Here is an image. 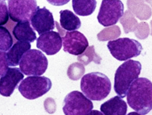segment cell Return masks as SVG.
<instances>
[{"label":"cell","instance_id":"cell-30","mask_svg":"<svg viewBox=\"0 0 152 115\" xmlns=\"http://www.w3.org/2000/svg\"><path fill=\"white\" fill-rule=\"evenodd\" d=\"M144 1L146 2V3H148V4H150V7L151 8V10H152V0H144Z\"/></svg>","mask_w":152,"mask_h":115},{"label":"cell","instance_id":"cell-20","mask_svg":"<svg viewBox=\"0 0 152 115\" xmlns=\"http://www.w3.org/2000/svg\"><path fill=\"white\" fill-rule=\"evenodd\" d=\"M77 60L84 65H88L92 61H94L96 64H99L102 61V58L97 55L94 45H92L87 47L82 54L78 55Z\"/></svg>","mask_w":152,"mask_h":115},{"label":"cell","instance_id":"cell-26","mask_svg":"<svg viewBox=\"0 0 152 115\" xmlns=\"http://www.w3.org/2000/svg\"><path fill=\"white\" fill-rule=\"evenodd\" d=\"M9 10L6 2L4 0H0V26L6 24L9 20Z\"/></svg>","mask_w":152,"mask_h":115},{"label":"cell","instance_id":"cell-31","mask_svg":"<svg viewBox=\"0 0 152 115\" xmlns=\"http://www.w3.org/2000/svg\"><path fill=\"white\" fill-rule=\"evenodd\" d=\"M150 26H151V31H150V33H151V35L152 36V20L150 21Z\"/></svg>","mask_w":152,"mask_h":115},{"label":"cell","instance_id":"cell-14","mask_svg":"<svg viewBox=\"0 0 152 115\" xmlns=\"http://www.w3.org/2000/svg\"><path fill=\"white\" fill-rule=\"evenodd\" d=\"M127 110V104L120 96L112 98L100 106L101 112L105 115H125Z\"/></svg>","mask_w":152,"mask_h":115},{"label":"cell","instance_id":"cell-23","mask_svg":"<svg viewBox=\"0 0 152 115\" xmlns=\"http://www.w3.org/2000/svg\"><path fill=\"white\" fill-rule=\"evenodd\" d=\"M13 38L7 28L0 26V50L8 51L13 45Z\"/></svg>","mask_w":152,"mask_h":115},{"label":"cell","instance_id":"cell-6","mask_svg":"<svg viewBox=\"0 0 152 115\" xmlns=\"http://www.w3.org/2000/svg\"><path fill=\"white\" fill-rule=\"evenodd\" d=\"M52 83L46 77H28L21 81L18 89L25 99L33 100L43 96L50 91Z\"/></svg>","mask_w":152,"mask_h":115},{"label":"cell","instance_id":"cell-12","mask_svg":"<svg viewBox=\"0 0 152 115\" xmlns=\"http://www.w3.org/2000/svg\"><path fill=\"white\" fill-rule=\"evenodd\" d=\"M31 23L39 35L54 29L55 26L53 13L45 7L43 8L38 7L37 10L31 19Z\"/></svg>","mask_w":152,"mask_h":115},{"label":"cell","instance_id":"cell-15","mask_svg":"<svg viewBox=\"0 0 152 115\" xmlns=\"http://www.w3.org/2000/svg\"><path fill=\"white\" fill-rule=\"evenodd\" d=\"M31 44L27 41H18L9 49L7 53V63L9 66L15 67L19 62L24 53L30 50Z\"/></svg>","mask_w":152,"mask_h":115},{"label":"cell","instance_id":"cell-4","mask_svg":"<svg viewBox=\"0 0 152 115\" xmlns=\"http://www.w3.org/2000/svg\"><path fill=\"white\" fill-rule=\"evenodd\" d=\"M107 47L111 55L120 61L137 57L142 50V46L139 41L127 37L110 41Z\"/></svg>","mask_w":152,"mask_h":115},{"label":"cell","instance_id":"cell-2","mask_svg":"<svg viewBox=\"0 0 152 115\" xmlns=\"http://www.w3.org/2000/svg\"><path fill=\"white\" fill-rule=\"evenodd\" d=\"M110 80L106 75L93 72L83 77L80 89L83 94L92 100L100 101L108 96L111 91Z\"/></svg>","mask_w":152,"mask_h":115},{"label":"cell","instance_id":"cell-21","mask_svg":"<svg viewBox=\"0 0 152 115\" xmlns=\"http://www.w3.org/2000/svg\"><path fill=\"white\" fill-rule=\"evenodd\" d=\"M120 22L123 27L124 33L128 34L130 32H134L137 26V21L133 13L129 10L124 13L122 18L120 19Z\"/></svg>","mask_w":152,"mask_h":115},{"label":"cell","instance_id":"cell-24","mask_svg":"<svg viewBox=\"0 0 152 115\" xmlns=\"http://www.w3.org/2000/svg\"><path fill=\"white\" fill-rule=\"evenodd\" d=\"M85 73L84 64L80 63H74L70 64L67 70V76L70 80L78 81Z\"/></svg>","mask_w":152,"mask_h":115},{"label":"cell","instance_id":"cell-25","mask_svg":"<svg viewBox=\"0 0 152 115\" xmlns=\"http://www.w3.org/2000/svg\"><path fill=\"white\" fill-rule=\"evenodd\" d=\"M135 35L140 39H145L148 37L150 33V26L146 22H141L137 24L136 30L134 31Z\"/></svg>","mask_w":152,"mask_h":115},{"label":"cell","instance_id":"cell-3","mask_svg":"<svg viewBox=\"0 0 152 115\" xmlns=\"http://www.w3.org/2000/svg\"><path fill=\"white\" fill-rule=\"evenodd\" d=\"M142 71L139 61L129 60L121 64L114 76V91L121 98H125L129 86L138 78Z\"/></svg>","mask_w":152,"mask_h":115},{"label":"cell","instance_id":"cell-11","mask_svg":"<svg viewBox=\"0 0 152 115\" xmlns=\"http://www.w3.org/2000/svg\"><path fill=\"white\" fill-rule=\"evenodd\" d=\"M62 45L61 35L53 31L42 33L37 40V47L48 55L57 54L61 49Z\"/></svg>","mask_w":152,"mask_h":115},{"label":"cell","instance_id":"cell-5","mask_svg":"<svg viewBox=\"0 0 152 115\" xmlns=\"http://www.w3.org/2000/svg\"><path fill=\"white\" fill-rule=\"evenodd\" d=\"M21 71L28 76H40L48 67V60L43 53L37 49L27 51L19 62Z\"/></svg>","mask_w":152,"mask_h":115},{"label":"cell","instance_id":"cell-1","mask_svg":"<svg viewBox=\"0 0 152 115\" xmlns=\"http://www.w3.org/2000/svg\"><path fill=\"white\" fill-rule=\"evenodd\" d=\"M126 96L129 106L140 115L147 114L152 110V83L148 78L135 80Z\"/></svg>","mask_w":152,"mask_h":115},{"label":"cell","instance_id":"cell-17","mask_svg":"<svg viewBox=\"0 0 152 115\" xmlns=\"http://www.w3.org/2000/svg\"><path fill=\"white\" fill-rule=\"evenodd\" d=\"M13 35L19 41L33 42L36 39V34L29 21L18 22L13 29Z\"/></svg>","mask_w":152,"mask_h":115},{"label":"cell","instance_id":"cell-29","mask_svg":"<svg viewBox=\"0 0 152 115\" xmlns=\"http://www.w3.org/2000/svg\"><path fill=\"white\" fill-rule=\"evenodd\" d=\"M50 4L55 6H62L64 5L70 1V0H47Z\"/></svg>","mask_w":152,"mask_h":115},{"label":"cell","instance_id":"cell-19","mask_svg":"<svg viewBox=\"0 0 152 115\" xmlns=\"http://www.w3.org/2000/svg\"><path fill=\"white\" fill-rule=\"evenodd\" d=\"M96 0H72V8L80 16H88L96 7Z\"/></svg>","mask_w":152,"mask_h":115},{"label":"cell","instance_id":"cell-10","mask_svg":"<svg viewBox=\"0 0 152 115\" xmlns=\"http://www.w3.org/2000/svg\"><path fill=\"white\" fill-rule=\"evenodd\" d=\"M64 51L73 55H79L88 47V41L82 33L72 31L65 33L63 37Z\"/></svg>","mask_w":152,"mask_h":115},{"label":"cell","instance_id":"cell-22","mask_svg":"<svg viewBox=\"0 0 152 115\" xmlns=\"http://www.w3.org/2000/svg\"><path fill=\"white\" fill-rule=\"evenodd\" d=\"M121 35V30L118 26H112L107 27L101 31L97 35V38L100 41H106L114 40L119 37Z\"/></svg>","mask_w":152,"mask_h":115},{"label":"cell","instance_id":"cell-13","mask_svg":"<svg viewBox=\"0 0 152 115\" xmlns=\"http://www.w3.org/2000/svg\"><path fill=\"white\" fill-rule=\"evenodd\" d=\"M23 77L24 75L20 69H8L6 73L0 78V94L4 97H10Z\"/></svg>","mask_w":152,"mask_h":115},{"label":"cell","instance_id":"cell-7","mask_svg":"<svg viewBox=\"0 0 152 115\" xmlns=\"http://www.w3.org/2000/svg\"><path fill=\"white\" fill-rule=\"evenodd\" d=\"M93 108L91 99L82 92L75 91L64 98L63 110L66 115L89 114Z\"/></svg>","mask_w":152,"mask_h":115},{"label":"cell","instance_id":"cell-27","mask_svg":"<svg viewBox=\"0 0 152 115\" xmlns=\"http://www.w3.org/2000/svg\"><path fill=\"white\" fill-rule=\"evenodd\" d=\"M8 64L7 59V53L4 51L0 50V77L4 76L8 70Z\"/></svg>","mask_w":152,"mask_h":115},{"label":"cell","instance_id":"cell-18","mask_svg":"<svg viewBox=\"0 0 152 115\" xmlns=\"http://www.w3.org/2000/svg\"><path fill=\"white\" fill-rule=\"evenodd\" d=\"M60 25L63 29L72 31L79 29L81 21L78 16L71 11L65 10L60 12Z\"/></svg>","mask_w":152,"mask_h":115},{"label":"cell","instance_id":"cell-16","mask_svg":"<svg viewBox=\"0 0 152 115\" xmlns=\"http://www.w3.org/2000/svg\"><path fill=\"white\" fill-rule=\"evenodd\" d=\"M128 10L140 20H148L152 15V10L144 0H127Z\"/></svg>","mask_w":152,"mask_h":115},{"label":"cell","instance_id":"cell-9","mask_svg":"<svg viewBox=\"0 0 152 115\" xmlns=\"http://www.w3.org/2000/svg\"><path fill=\"white\" fill-rule=\"evenodd\" d=\"M39 6L36 0H9L10 18L14 22L29 21Z\"/></svg>","mask_w":152,"mask_h":115},{"label":"cell","instance_id":"cell-28","mask_svg":"<svg viewBox=\"0 0 152 115\" xmlns=\"http://www.w3.org/2000/svg\"><path fill=\"white\" fill-rule=\"evenodd\" d=\"M44 106L45 111L50 114L54 113L56 108H57V105L55 100L52 98H47L44 102Z\"/></svg>","mask_w":152,"mask_h":115},{"label":"cell","instance_id":"cell-8","mask_svg":"<svg viewBox=\"0 0 152 115\" xmlns=\"http://www.w3.org/2000/svg\"><path fill=\"white\" fill-rule=\"evenodd\" d=\"M123 3L120 0H102L97 19L102 26H114L120 20L124 14Z\"/></svg>","mask_w":152,"mask_h":115}]
</instances>
